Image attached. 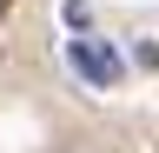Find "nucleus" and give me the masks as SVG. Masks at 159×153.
<instances>
[{
    "mask_svg": "<svg viewBox=\"0 0 159 153\" xmlns=\"http://www.w3.org/2000/svg\"><path fill=\"white\" fill-rule=\"evenodd\" d=\"M66 60H73V73H80V80H86V87H99V93H106V87H119V73H126V67H119V53H113L106 40H93V33L66 40Z\"/></svg>",
    "mask_w": 159,
    "mask_h": 153,
    "instance_id": "1",
    "label": "nucleus"
},
{
    "mask_svg": "<svg viewBox=\"0 0 159 153\" xmlns=\"http://www.w3.org/2000/svg\"><path fill=\"white\" fill-rule=\"evenodd\" d=\"M7 7H13V0H0V13H7Z\"/></svg>",
    "mask_w": 159,
    "mask_h": 153,
    "instance_id": "2",
    "label": "nucleus"
}]
</instances>
